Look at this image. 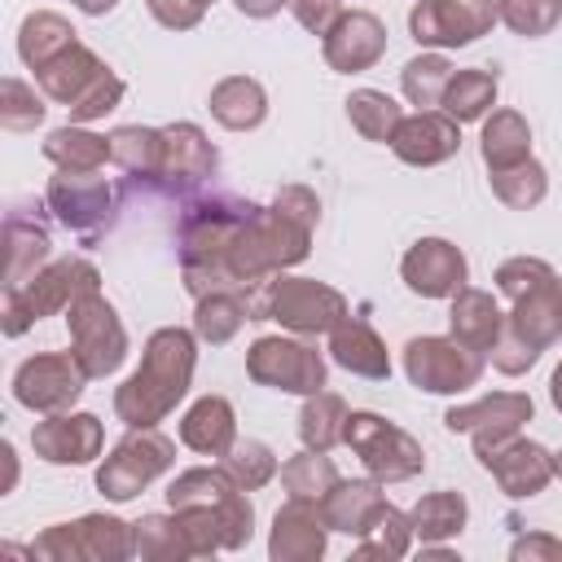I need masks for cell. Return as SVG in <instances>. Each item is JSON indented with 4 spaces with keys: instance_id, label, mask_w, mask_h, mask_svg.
<instances>
[{
    "instance_id": "obj_56",
    "label": "cell",
    "mask_w": 562,
    "mask_h": 562,
    "mask_svg": "<svg viewBox=\"0 0 562 562\" xmlns=\"http://www.w3.org/2000/svg\"><path fill=\"white\" fill-rule=\"evenodd\" d=\"M0 457H4V483H0V496H9V492L18 487V452H13L9 439L0 443Z\"/></svg>"
},
{
    "instance_id": "obj_54",
    "label": "cell",
    "mask_w": 562,
    "mask_h": 562,
    "mask_svg": "<svg viewBox=\"0 0 562 562\" xmlns=\"http://www.w3.org/2000/svg\"><path fill=\"white\" fill-rule=\"evenodd\" d=\"M514 562H562V540L553 531H527L509 544Z\"/></svg>"
},
{
    "instance_id": "obj_34",
    "label": "cell",
    "mask_w": 562,
    "mask_h": 562,
    "mask_svg": "<svg viewBox=\"0 0 562 562\" xmlns=\"http://www.w3.org/2000/svg\"><path fill=\"white\" fill-rule=\"evenodd\" d=\"M4 241H9V268H4V290H18L26 285L53 255V241H48V228L40 220H26L22 211L9 215L4 224Z\"/></svg>"
},
{
    "instance_id": "obj_55",
    "label": "cell",
    "mask_w": 562,
    "mask_h": 562,
    "mask_svg": "<svg viewBox=\"0 0 562 562\" xmlns=\"http://www.w3.org/2000/svg\"><path fill=\"white\" fill-rule=\"evenodd\" d=\"M237 4V13L241 18H255V22H263V18H277L290 0H233Z\"/></svg>"
},
{
    "instance_id": "obj_48",
    "label": "cell",
    "mask_w": 562,
    "mask_h": 562,
    "mask_svg": "<svg viewBox=\"0 0 562 562\" xmlns=\"http://www.w3.org/2000/svg\"><path fill=\"white\" fill-rule=\"evenodd\" d=\"M496 13L518 40H540L562 22V0H496Z\"/></svg>"
},
{
    "instance_id": "obj_35",
    "label": "cell",
    "mask_w": 562,
    "mask_h": 562,
    "mask_svg": "<svg viewBox=\"0 0 562 562\" xmlns=\"http://www.w3.org/2000/svg\"><path fill=\"white\" fill-rule=\"evenodd\" d=\"M70 44H79L75 26H70L61 13H53V9H35V13H26L22 26H18V57L26 61V70H44V66H48L53 57H61Z\"/></svg>"
},
{
    "instance_id": "obj_19",
    "label": "cell",
    "mask_w": 562,
    "mask_h": 562,
    "mask_svg": "<svg viewBox=\"0 0 562 562\" xmlns=\"http://www.w3.org/2000/svg\"><path fill=\"white\" fill-rule=\"evenodd\" d=\"M31 448L48 465H88L105 448V426L97 413H48L35 422Z\"/></svg>"
},
{
    "instance_id": "obj_39",
    "label": "cell",
    "mask_w": 562,
    "mask_h": 562,
    "mask_svg": "<svg viewBox=\"0 0 562 562\" xmlns=\"http://www.w3.org/2000/svg\"><path fill=\"white\" fill-rule=\"evenodd\" d=\"M347 400L338 391H312L303 395V408H299V439L303 448H316V452H334L342 443V430H347Z\"/></svg>"
},
{
    "instance_id": "obj_25",
    "label": "cell",
    "mask_w": 562,
    "mask_h": 562,
    "mask_svg": "<svg viewBox=\"0 0 562 562\" xmlns=\"http://www.w3.org/2000/svg\"><path fill=\"white\" fill-rule=\"evenodd\" d=\"M180 443L198 457H224L237 443V413L224 395H202L180 417Z\"/></svg>"
},
{
    "instance_id": "obj_40",
    "label": "cell",
    "mask_w": 562,
    "mask_h": 562,
    "mask_svg": "<svg viewBox=\"0 0 562 562\" xmlns=\"http://www.w3.org/2000/svg\"><path fill=\"white\" fill-rule=\"evenodd\" d=\"M342 105H347L351 127H356L364 140H373V145H391L395 127L404 123V105H400L391 92H382V88H356Z\"/></svg>"
},
{
    "instance_id": "obj_22",
    "label": "cell",
    "mask_w": 562,
    "mask_h": 562,
    "mask_svg": "<svg viewBox=\"0 0 562 562\" xmlns=\"http://www.w3.org/2000/svg\"><path fill=\"white\" fill-rule=\"evenodd\" d=\"M167 154H162V176L158 189L162 193H189L198 189L206 176H215V145L206 140V132L198 123H167Z\"/></svg>"
},
{
    "instance_id": "obj_17",
    "label": "cell",
    "mask_w": 562,
    "mask_h": 562,
    "mask_svg": "<svg viewBox=\"0 0 562 562\" xmlns=\"http://www.w3.org/2000/svg\"><path fill=\"white\" fill-rule=\"evenodd\" d=\"M400 277L417 299H452L470 281V263L457 241L448 237H422L404 250Z\"/></svg>"
},
{
    "instance_id": "obj_5",
    "label": "cell",
    "mask_w": 562,
    "mask_h": 562,
    "mask_svg": "<svg viewBox=\"0 0 562 562\" xmlns=\"http://www.w3.org/2000/svg\"><path fill=\"white\" fill-rule=\"evenodd\" d=\"M88 290H101V272H97V263H88V259H79V255L48 259L26 285L4 290L0 325H4L9 338H18V334H26L35 321L66 312V307H70L79 294H88Z\"/></svg>"
},
{
    "instance_id": "obj_16",
    "label": "cell",
    "mask_w": 562,
    "mask_h": 562,
    "mask_svg": "<svg viewBox=\"0 0 562 562\" xmlns=\"http://www.w3.org/2000/svg\"><path fill=\"white\" fill-rule=\"evenodd\" d=\"M531 413H536V404L527 391H487L470 404H452L443 413V426L452 435H470L479 448V443H496V439L518 435L531 422Z\"/></svg>"
},
{
    "instance_id": "obj_49",
    "label": "cell",
    "mask_w": 562,
    "mask_h": 562,
    "mask_svg": "<svg viewBox=\"0 0 562 562\" xmlns=\"http://www.w3.org/2000/svg\"><path fill=\"white\" fill-rule=\"evenodd\" d=\"M558 272L540 259V255H514V259H505L501 268H496V290L509 299V303H518V299H527L531 290H540V285H549Z\"/></svg>"
},
{
    "instance_id": "obj_61",
    "label": "cell",
    "mask_w": 562,
    "mask_h": 562,
    "mask_svg": "<svg viewBox=\"0 0 562 562\" xmlns=\"http://www.w3.org/2000/svg\"><path fill=\"white\" fill-rule=\"evenodd\" d=\"M70 4H75V0H70Z\"/></svg>"
},
{
    "instance_id": "obj_11",
    "label": "cell",
    "mask_w": 562,
    "mask_h": 562,
    "mask_svg": "<svg viewBox=\"0 0 562 562\" xmlns=\"http://www.w3.org/2000/svg\"><path fill=\"white\" fill-rule=\"evenodd\" d=\"M176 505H211L220 509L224 527H228V553L246 549V540L255 536V505L250 496L224 474V465H189L167 483V509Z\"/></svg>"
},
{
    "instance_id": "obj_45",
    "label": "cell",
    "mask_w": 562,
    "mask_h": 562,
    "mask_svg": "<svg viewBox=\"0 0 562 562\" xmlns=\"http://www.w3.org/2000/svg\"><path fill=\"white\" fill-rule=\"evenodd\" d=\"M136 531V558L145 562H189L193 549L176 522V514H140V522H132Z\"/></svg>"
},
{
    "instance_id": "obj_31",
    "label": "cell",
    "mask_w": 562,
    "mask_h": 562,
    "mask_svg": "<svg viewBox=\"0 0 562 562\" xmlns=\"http://www.w3.org/2000/svg\"><path fill=\"white\" fill-rule=\"evenodd\" d=\"M79 562H127L136 558V531L119 514H83L70 522Z\"/></svg>"
},
{
    "instance_id": "obj_59",
    "label": "cell",
    "mask_w": 562,
    "mask_h": 562,
    "mask_svg": "<svg viewBox=\"0 0 562 562\" xmlns=\"http://www.w3.org/2000/svg\"><path fill=\"white\" fill-rule=\"evenodd\" d=\"M553 465H558V479H562V452H553Z\"/></svg>"
},
{
    "instance_id": "obj_2",
    "label": "cell",
    "mask_w": 562,
    "mask_h": 562,
    "mask_svg": "<svg viewBox=\"0 0 562 562\" xmlns=\"http://www.w3.org/2000/svg\"><path fill=\"white\" fill-rule=\"evenodd\" d=\"M312 233H316V228L290 220L285 211H277V206H255V202H250L241 228L233 233L228 259H224L228 281H233L237 290H250V285H259V281H268V277H277V272H285V268L303 263V259L312 255Z\"/></svg>"
},
{
    "instance_id": "obj_28",
    "label": "cell",
    "mask_w": 562,
    "mask_h": 562,
    "mask_svg": "<svg viewBox=\"0 0 562 562\" xmlns=\"http://www.w3.org/2000/svg\"><path fill=\"white\" fill-rule=\"evenodd\" d=\"M101 70H105V61H101L88 44H70L61 57H53L44 70H35V83H40V92H44L48 101H57V105H75Z\"/></svg>"
},
{
    "instance_id": "obj_47",
    "label": "cell",
    "mask_w": 562,
    "mask_h": 562,
    "mask_svg": "<svg viewBox=\"0 0 562 562\" xmlns=\"http://www.w3.org/2000/svg\"><path fill=\"white\" fill-rule=\"evenodd\" d=\"M44 101H48L44 92H35L26 79L9 75L0 83V127H9V132H35L44 123V114H48Z\"/></svg>"
},
{
    "instance_id": "obj_36",
    "label": "cell",
    "mask_w": 562,
    "mask_h": 562,
    "mask_svg": "<svg viewBox=\"0 0 562 562\" xmlns=\"http://www.w3.org/2000/svg\"><path fill=\"white\" fill-rule=\"evenodd\" d=\"M479 154H483L487 171H501V167L531 158V123L518 110H492L483 119V132H479Z\"/></svg>"
},
{
    "instance_id": "obj_44",
    "label": "cell",
    "mask_w": 562,
    "mask_h": 562,
    "mask_svg": "<svg viewBox=\"0 0 562 562\" xmlns=\"http://www.w3.org/2000/svg\"><path fill=\"white\" fill-rule=\"evenodd\" d=\"M338 479H342V474H338L334 457H329V452H316V448H303V452H294V457L281 465V487H285V496H294V501H321Z\"/></svg>"
},
{
    "instance_id": "obj_24",
    "label": "cell",
    "mask_w": 562,
    "mask_h": 562,
    "mask_svg": "<svg viewBox=\"0 0 562 562\" xmlns=\"http://www.w3.org/2000/svg\"><path fill=\"white\" fill-rule=\"evenodd\" d=\"M448 303H452V307H448V329H452V338L465 342L470 351H483V356H487V351L496 347L501 329H505L501 303H496L487 290H479V285H461Z\"/></svg>"
},
{
    "instance_id": "obj_18",
    "label": "cell",
    "mask_w": 562,
    "mask_h": 562,
    "mask_svg": "<svg viewBox=\"0 0 562 562\" xmlns=\"http://www.w3.org/2000/svg\"><path fill=\"white\" fill-rule=\"evenodd\" d=\"M321 57L338 75L373 70L386 57V26H382V18L369 13V9H342V18L321 40Z\"/></svg>"
},
{
    "instance_id": "obj_23",
    "label": "cell",
    "mask_w": 562,
    "mask_h": 562,
    "mask_svg": "<svg viewBox=\"0 0 562 562\" xmlns=\"http://www.w3.org/2000/svg\"><path fill=\"white\" fill-rule=\"evenodd\" d=\"M329 360L356 378H369V382L391 378V351H386L382 334L364 316H351V312L329 329Z\"/></svg>"
},
{
    "instance_id": "obj_7",
    "label": "cell",
    "mask_w": 562,
    "mask_h": 562,
    "mask_svg": "<svg viewBox=\"0 0 562 562\" xmlns=\"http://www.w3.org/2000/svg\"><path fill=\"white\" fill-rule=\"evenodd\" d=\"M342 443L360 457V465L378 483H408L426 470V448L404 426H395V422H386L382 413H369V408L347 417Z\"/></svg>"
},
{
    "instance_id": "obj_21",
    "label": "cell",
    "mask_w": 562,
    "mask_h": 562,
    "mask_svg": "<svg viewBox=\"0 0 562 562\" xmlns=\"http://www.w3.org/2000/svg\"><path fill=\"white\" fill-rule=\"evenodd\" d=\"M457 149H461V123L448 119L443 110L404 114V123L391 136V154L408 167H439V162L457 158Z\"/></svg>"
},
{
    "instance_id": "obj_50",
    "label": "cell",
    "mask_w": 562,
    "mask_h": 562,
    "mask_svg": "<svg viewBox=\"0 0 562 562\" xmlns=\"http://www.w3.org/2000/svg\"><path fill=\"white\" fill-rule=\"evenodd\" d=\"M123 92H127V83L105 66V70L88 83V92H83L75 105H66V110H70V123H97V119H105L110 110H119Z\"/></svg>"
},
{
    "instance_id": "obj_3",
    "label": "cell",
    "mask_w": 562,
    "mask_h": 562,
    "mask_svg": "<svg viewBox=\"0 0 562 562\" xmlns=\"http://www.w3.org/2000/svg\"><path fill=\"white\" fill-rule=\"evenodd\" d=\"M250 202H233V198H211V202H193L180 220V281L193 299L211 294V290H237L228 281V246L233 233L241 228Z\"/></svg>"
},
{
    "instance_id": "obj_12",
    "label": "cell",
    "mask_w": 562,
    "mask_h": 562,
    "mask_svg": "<svg viewBox=\"0 0 562 562\" xmlns=\"http://www.w3.org/2000/svg\"><path fill=\"white\" fill-rule=\"evenodd\" d=\"M88 382L92 378L83 373V364L75 360V351H40V356H26L13 369V400L22 408L40 413V417L70 413Z\"/></svg>"
},
{
    "instance_id": "obj_46",
    "label": "cell",
    "mask_w": 562,
    "mask_h": 562,
    "mask_svg": "<svg viewBox=\"0 0 562 562\" xmlns=\"http://www.w3.org/2000/svg\"><path fill=\"white\" fill-rule=\"evenodd\" d=\"M220 465H224V474L241 487V492H259V487H268L272 479H277V452L263 443V439H237L224 457H220Z\"/></svg>"
},
{
    "instance_id": "obj_29",
    "label": "cell",
    "mask_w": 562,
    "mask_h": 562,
    "mask_svg": "<svg viewBox=\"0 0 562 562\" xmlns=\"http://www.w3.org/2000/svg\"><path fill=\"white\" fill-rule=\"evenodd\" d=\"M162 154H167V136H162V127L123 123V127L110 132V162L123 167L132 180H149V184H158V176H162Z\"/></svg>"
},
{
    "instance_id": "obj_41",
    "label": "cell",
    "mask_w": 562,
    "mask_h": 562,
    "mask_svg": "<svg viewBox=\"0 0 562 562\" xmlns=\"http://www.w3.org/2000/svg\"><path fill=\"white\" fill-rule=\"evenodd\" d=\"M356 540H360V544H356V558H404L417 536H413L408 514L395 509L391 501H382V505L369 514V522H364V531H360Z\"/></svg>"
},
{
    "instance_id": "obj_27",
    "label": "cell",
    "mask_w": 562,
    "mask_h": 562,
    "mask_svg": "<svg viewBox=\"0 0 562 562\" xmlns=\"http://www.w3.org/2000/svg\"><path fill=\"white\" fill-rule=\"evenodd\" d=\"M206 105H211V119L220 127H228V132H255L268 119V92L250 75H224L211 88Z\"/></svg>"
},
{
    "instance_id": "obj_9",
    "label": "cell",
    "mask_w": 562,
    "mask_h": 562,
    "mask_svg": "<svg viewBox=\"0 0 562 562\" xmlns=\"http://www.w3.org/2000/svg\"><path fill=\"white\" fill-rule=\"evenodd\" d=\"M61 316H66V329H70V351L83 364V373L88 378L119 373V364L127 360V329H123L114 303L101 290H88Z\"/></svg>"
},
{
    "instance_id": "obj_53",
    "label": "cell",
    "mask_w": 562,
    "mask_h": 562,
    "mask_svg": "<svg viewBox=\"0 0 562 562\" xmlns=\"http://www.w3.org/2000/svg\"><path fill=\"white\" fill-rule=\"evenodd\" d=\"M290 13H294V22L303 26V31H312V35H329V26L342 18V0H290Z\"/></svg>"
},
{
    "instance_id": "obj_52",
    "label": "cell",
    "mask_w": 562,
    "mask_h": 562,
    "mask_svg": "<svg viewBox=\"0 0 562 562\" xmlns=\"http://www.w3.org/2000/svg\"><path fill=\"white\" fill-rule=\"evenodd\" d=\"M272 206H277V211H285L290 220L307 224V228H316V224H321V198H316L307 184H281V189H277V198H272Z\"/></svg>"
},
{
    "instance_id": "obj_51",
    "label": "cell",
    "mask_w": 562,
    "mask_h": 562,
    "mask_svg": "<svg viewBox=\"0 0 562 562\" xmlns=\"http://www.w3.org/2000/svg\"><path fill=\"white\" fill-rule=\"evenodd\" d=\"M211 4H215V0H145L149 18H154L158 26H167V31H193V26L206 18Z\"/></svg>"
},
{
    "instance_id": "obj_42",
    "label": "cell",
    "mask_w": 562,
    "mask_h": 562,
    "mask_svg": "<svg viewBox=\"0 0 562 562\" xmlns=\"http://www.w3.org/2000/svg\"><path fill=\"white\" fill-rule=\"evenodd\" d=\"M487 184H492V198H496L501 206H509V211H531V206H540L544 193H549V171H544V162L522 158V162H514V167L487 171Z\"/></svg>"
},
{
    "instance_id": "obj_38",
    "label": "cell",
    "mask_w": 562,
    "mask_h": 562,
    "mask_svg": "<svg viewBox=\"0 0 562 562\" xmlns=\"http://www.w3.org/2000/svg\"><path fill=\"white\" fill-rule=\"evenodd\" d=\"M193 334L198 342H211V347H224L237 338V329L250 321V307H246V290H211L202 299H193Z\"/></svg>"
},
{
    "instance_id": "obj_26",
    "label": "cell",
    "mask_w": 562,
    "mask_h": 562,
    "mask_svg": "<svg viewBox=\"0 0 562 562\" xmlns=\"http://www.w3.org/2000/svg\"><path fill=\"white\" fill-rule=\"evenodd\" d=\"M505 329L514 338H522L536 356L549 351L558 338H562V294H558V277L540 290H531L527 299H518L509 312H505Z\"/></svg>"
},
{
    "instance_id": "obj_60",
    "label": "cell",
    "mask_w": 562,
    "mask_h": 562,
    "mask_svg": "<svg viewBox=\"0 0 562 562\" xmlns=\"http://www.w3.org/2000/svg\"><path fill=\"white\" fill-rule=\"evenodd\" d=\"M558 294H562V277H558Z\"/></svg>"
},
{
    "instance_id": "obj_4",
    "label": "cell",
    "mask_w": 562,
    "mask_h": 562,
    "mask_svg": "<svg viewBox=\"0 0 562 562\" xmlns=\"http://www.w3.org/2000/svg\"><path fill=\"white\" fill-rule=\"evenodd\" d=\"M246 307H250V321H277L281 329H290L299 338L329 334L351 312L342 290H334L316 277H290V272H277V277L250 285Z\"/></svg>"
},
{
    "instance_id": "obj_58",
    "label": "cell",
    "mask_w": 562,
    "mask_h": 562,
    "mask_svg": "<svg viewBox=\"0 0 562 562\" xmlns=\"http://www.w3.org/2000/svg\"><path fill=\"white\" fill-rule=\"evenodd\" d=\"M549 400H553V408L562 413V360H558V369H553V378H549Z\"/></svg>"
},
{
    "instance_id": "obj_15",
    "label": "cell",
    "mask_w": 562,
    "mask_h": 562,
    "mask_svg": "<svg viewBox=\"0 0 562 562\" xmlns=\"http://www.w3.org/2000/svg\"><path fill=\"white\" fill-rule=\"evenodd\" d=\"M44 198H48V211L75 233L110 228V220L119 211V189L101 171H57L48 180Z\"/></svg>"
},
{
    "instance_id": "obj_1",
    "label": "cell",
    "mask_w": 562,
    "mask_h": 562,
    "mask_svg": "<svg viewBox=\"0 0 562 562\" xmlns=\"http://www.w3.org/2000/svg\"><path fill=\"white\" fill-rule=\"evenodd\" d=\"M198 369V334L180 325H162L145 338L140 364L114 391V413L123 426H158L189 395Z\"/></svg>"
},
{
    "instance_id": "obj_10",
    "label": "cell",
    "mask_w": 562,
    "mask_h": 562,
    "mask_svg": "<svg viewBox=\"0 0 562 562\" xmlns=\"http://www.w3.org/2000/svg\"><path fill=\"white\" fill-rule=\"evenodd\" d=\"M246 373L259 386H272V391H285V395H312V391H325L329 364L299 334L294 338L263 334V338H255L246 347Z\"/></svg>"
},
{
    "instance_id": "obj_33",
    "label": "cell",
    "mask_w": 562,
    "mask_h": 562,
    "mask_svg": "<svg viewBox=\"0 0 562 562\" xmlns=\"http://www.w3.org/2000/svg\"><path fill=\"white\" fill-rule=\"evenodd\" d=\"M496 92H501V79L496 70L487 66H465V70H452L448 88H443V101L439 110L457 123H483L496 105Z\"/></svg>"
},
{
    "instance_id": "obj_30",
    "label": "cell",
    "mask_w": 562,
    "mask_h": 562,
    "mask_svg": "<svg viewBox=\"0 0 562 562\" xmlns=\"http://www.w3.org/2000/svg\"><path fill=\"white\" fill-rule=\"evenodd\" d=\"M382 483L369 474V479H338L325 496H321V514L329 522V531H342V536H360L369 514L382 505Z\"/></svg>"
},
{
    "instance_id": "obj_13",
    "label": "cell",
    "mask_w": 562,
    "mask_h": 562,
    "mask_svg": "<svg viewBox=\"0 0 562 562\" xmlns=\"http://www.w3.org/2000/svg\"><path fill=\"white\" fill-rule=\"evenodd\" d=\"M501 22L496 0H417L408 9V35L417 48H465Z\"/></svg>"
},
{
    "instance_id": "obj_20",
    "label": "cell",
    "mask_w": 562,
    "mask_h": 562,
    "mask_svg": "<svg viewBox=\"0 0 562 562\" xmlns=\"http://www.w3.org/2000/svg\"><path fill=\"white\" fill-rule=\"evenodd\" d=\"M325 544H329V522L321 514V501L285 496V505L272 514L268 558L272 562H316V558H325Z\"/></svg>"
},
{
    "instance_id": "obj_14",
    "label": "cell",
    "mask_w": 562,
    "mask_h": 562,
    "mask_svg": "<svg viewBox=\"0 0 562 562\" xmlns=\"http://www.w3.org/2000/svg\"><path fill=\"white\" fill-rule=\"evenodd\" d=\"M474 457H479V465L496 479V487L509 501H531V496H540L558 479L553 452L544 443L527 439L522 430L509 435V439H496V443H479Z\"/></svg>"
},
{
    "instance_id": "obj_32",
    "label": "cell",
    "mask_w": 562,
    "mask_h": 562,
    "mask_svg": "<svg viewBox=\"0 0 562 562\" xmlns=\"http://www.w3.org/2000/svg\"><path fill=\"white\" fill-rule=\"evenodd\" d=\"M44 158L57 171H101L110 162V136L92 132L88 123H66L44 136Z\"/></svg>"
},
{
    "instance_id": "obj_57",
    "label": "cell",
    "mask_w": 562,
    "mask_h": 562,
    "mask_svg": "<svg viewBox=\"0 0 562 562\" xmlns=\"http://www.w3.org/2000/svg\"><path fill=\"white\" fill-rule=\"evenodd\" d=\"M114 4H119V0H75V9L88 13V18H105Z\"/></svg>"
},
{
    "instance_id": "obj_37",
    "label": "cell",
    "mask_w": 562,
    "mask_h": 562,
    "mask_svg": "<svg viewBox=\"0 0 562 562\" xmlns=\"http://www.w3.org/2000/svg\"><path fill=\"white\" fill-rule=\"evenodd\" d=\"M465 518H470V505L461 492L452 487H439V492H426L413 509H408V522H413V536L422 544H443L452 536L465 531Z\"/></svg>"
},
{
    "instance_id": "obj_8",
    "label": "cell",
    "mask_w": 562,
    "mask_h": 562,
    "mask_svg": "<svg viewBox=\"0 0 562 562\" xmlns=\"http://www.w3.org/2000/svg\"><path fill=\"white\" fill-rule=\"evenodd\" d=\"M487 356L470 351L452 334H422L404 342V378L426 395H461L483 382Z\"/></svg>"
},
{
    "instance_id": "obj_43",
    "label": "cell",
    "mask_w": 562,
    "mask_h": 562,
    "mask_svg": "<svg viewBox=\"0 0 562 562\" xmlns=\"http://www.w3.org/2000/svg\"><path fill=\"white\" fill-rule=\"evenodd\" d=\"M452 79V61L435 48H422L413 61H404L400 70V88H404V101L417 105V110H439L443 101V88Z\"/></svg>"
},
{
    "instance_id": "obj_6",
    "label": "cell",
    "mask_w": 562,
    "mask_h": 562,
    "mask_svg": "<svg viewBox=\"0 0 562 562\" xmlns=\"http://www.w3.org/2000/svg\"><path fill=\"white\" fill-rule=\"evenodd\" d=\"M176 465V439L162 435L158 426H127V435L101 457L97 465V492L105 501H132L140 496L154 479H162Z\"/></svg>"
}]
</instances>
